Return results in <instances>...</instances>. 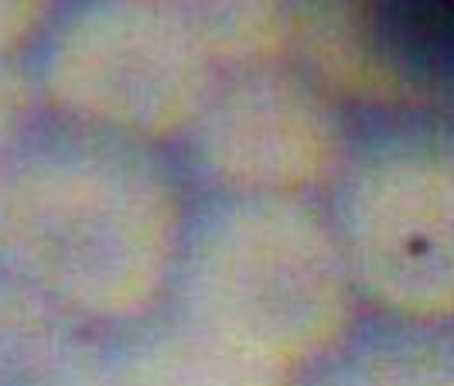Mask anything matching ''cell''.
I'll return each instance as SVG.
<instances>
[{
	"instance_id": "13",
	"label": "cell",
	"mask_w": 454,
	"mask_h": 386,
	"mask_svg": "<svg viewBox=\"0 0 454 386\" xmlns=\"http://www.w3.org/2000/svg\"><path fill=\"white\" fill-rule=\"evenodd\" d=\"M175 4H188V0H175Z\"/></svg>"
},
{
	"instance_id": "5",
	"label": "cell",
	"mask_w": 454,
	"mask_h": 386,
	"mask_svg": "<svg viewBox=\"0 0 454 386\" xmlns=\"http://www.w3.org/2000/svg\"><path fill=\"white\" fill-rule=\"evenodd\" d=\"M356 140L348 106L297 62H280L223 72L178 161L199 195L328 202Z\"/></svg>"
},
{
	"instance_id": "6",
	"label": "cell",
	"mask_w": 454,
	"mask_h": 386,
	"mask_svg": "<svg viewBox=\"0 0 454 386\" xmlns=\"http://www.w3.org/2000/svg\"><path fill=\"white\" fill-rule=\"evenodd\" d=\"M383 0H294V62L348 110L407 116L451 103L427 68L407 59Z\"/></svg>"
},
{
	"instance_id": "9",
	"label": "cell",
	"mask_w": 454,
	"mask_h": 386,
	"mask_svg": "<svg viewBox=\"0 0 454 386\" xmlns=\"http://www.w3.org/2000/svg\"><path fill=\"white\" fill-rule=\"evenodd\" d=\"M297 386H454V325L365 319Z\"/></svg>"
},
{
	"instance_id": "12",
	"label": "cell",
	"mask_w": 454,
	"mask_h": 386,
	"mask_svg": "<svg viewBox=\"0 0 454 386\" xmlns=\"http://www.w3.org/2000/svg\"><path fill=\"white\" fill-rule=\"evenodd\" d=\"M66 0H0V59H31Z\"/></svg>"
},
{
	"instance_id": "7",
	"label": "cell",
	"mask_w": 454,
	"mask_h": 386,
	"mask_svg": "<svg viewBox=\"0 0 454 386\" xmlns=\"http://www.w3.org/2000/svg\"><path fill=\"white\" fill-rule=\"evenodd\" d=\"M103 386H297V376L164 308L154 319L106 335Z\"/></svg>"
},
{
	"instance_id": "2",
	"label": "cell",
	"mask_w": 454,
	"mask_h": 386,
	"mask_svg": "<svg viewBox=\"0 0 454 386\" xmlns=\"http://www.w3.org/2000/svg\"><path fill=\"white\" fill-rule=\"evenodd\" d=\"M168 308L304 376L369 315L325 199L199 195Z\"/></svg>"
},
{
	"instance_id": "8",
	"label": "cell",
	"mask_w": 454,
	"mask_h": 386,
	"mask_svg": "<svg viewBox=\"0 0 454 386\" xmlns=\"http://www.w3.org/2000/svg\"><path fill=\"white\" fill-rule=\"evenodd\" d=\"M106 335L0 273V386H103Z\"/></svg>"
},
{
	"instance_id": "10",
	"label": "cell",
	"mask_w": 454,
	"mask_h": 386,
	"mask_svg": "<svg viewBox=\"0 0 454 386\" xmlns=\"http://www.w3.org/2000/svg\"><path fill=\"white\" fill-rule=\"evenodd\" d=\"M219 72L294 62V0H188Z\"/></svg>"
},
{
	"instance_id": "4",
	"label": "cell",
	"mask_w": 454,
	"mask_h": 386,
	"mask_svg": "<svg viewBox=\"0 0 454 386\" xmlns=\"http://www.w3.org/2000/svg\"><path fill=\"white\" fill-rule=\"evenodd\" d=\"M31 68L51 116L178 151L223 72L175 0H66Z\"/></svg>"
},
{
	"instance_id": "3",
	"label": "cell",
	"mask_w": 454,
	"mask_h": 386,
	"mask_svg": "<svg viewBox=\"0 0 454 386\" xmlns=\"http://www.w3.org/2000/svg\"><path fill=\"white\" fill-rule=\"evenodd\" d=\"M328 212L369 319L454 325V103L359 134Z\"/></svg>"
},
{
	"instance_id": "11",
	"label": "cell",
	"mask_w": 454,
	"mask_h": 386,
	"mask_svg": "<svg viewBox=\"0 0 454 386\" xmlns=\"http://www.w3.org/2000/svg\"><path fill=\"white\" fill-rule=\"evenodd\" d=\"M48 116L31 59H0V175Z\"/></svg>"
},
{
	"instance_id": "1",
	"label": "cell",
	"mask_w": 454,
	"mask_h": 386,
	"mask_svg": "<svg viewBox=\"0 0 454 386\" xmlns=\"http://www.w3.org/2000/svg\"><path fill=\"white\" fill-rule=\"evenodd\" d=\"M192 192L175 151L48 114L0 175V273L116 335L168 308Z\"/></svg>"
}]
</instances>
